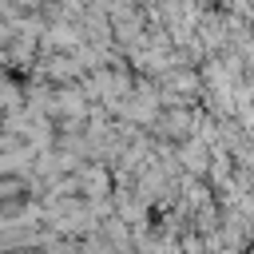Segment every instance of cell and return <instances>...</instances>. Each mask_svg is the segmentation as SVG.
Segmentation results:
<instances>
[{
    "label": "cell",
    "mask_w": 254,
    "mask_h": 254,
    "mask_svg": "<svg viewBox=\"0 0 254 254\" xmlns=\"http://www.w3.org/2000/svg\"><path fill=\"white\" fill-rule=\"evenodd\" d=\"M75 175H79V190H83L87 198H107V194L115 190V175H111V167H107L103 159H99V163L79 167Z\"/></svg>",
    "instance_id": "obj_1"
}]
</instances>
